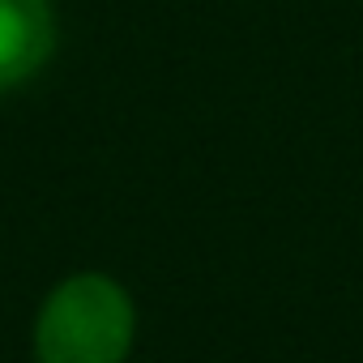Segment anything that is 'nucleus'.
Listing matches in <instances>:
<instances>
[{"instance_id": "2", "label": "nucleus", "mask_w": 363, "mask_h": 363, "mask_svg": "<svg viewBox=\"0 0 363 363\" xmlns=\"http://www.w3.org/2000/svg\"><path fill=\"white\" fill-rule=\"evenodd\" d=\"M56 48V18L48 0H0V94L43 69Z\"/></svg>"}, {"instance_id": "1", "label": "nucleus", "mask_w": 363, "mask_h": 363, "mask_svg": "<svg viewBox=\"0 0 363 363\" xmlns=\"http://www.w3.org/2000/svg\"><path fill=\"white\" fill-rule=\"evenodd\" d=\"M133 342V303L103 274L60 282L35 325L39 363H124Z\"/></svg>"}]
</instances>
